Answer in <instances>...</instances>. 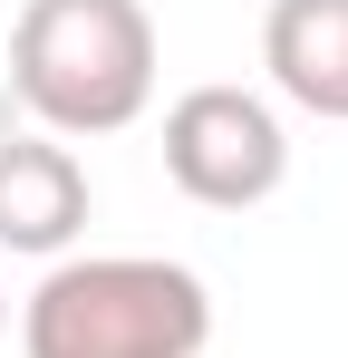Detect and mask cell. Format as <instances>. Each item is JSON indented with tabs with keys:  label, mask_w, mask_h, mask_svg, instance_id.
I'll return each instance as SVG.
<instances>
[{
	"label": "cell",
	"mask_w": 348,
	"mask_h": 358,
	"mask_svg": "<svg viewBox=\"0 0 348 358\" xmlns=\"http://www.w3.org/2000/svg\"><path fill=\"white\" fill-rule=\"evenodd\" d=\"M213 291L165 252H68L20 310L29 358H203Z\"/></svg>",
	"instance_id": "obj_1"
},
{
	"label": "cell",
	"mask_w": 348,
	"mask_h": 358,
	"mask_svg": "<svg viewBox=\"0 0 348 358\" xmlns=\"http://www.w3.org/2000/svg\"><path fill=\"white\" fill-rule=\"evenodd\" d=\"M10 87L39 136H116L155 107L145 0H29L10 20Z\"/></svg>",
	"instance_id": "obj_2"
},
{
	"label": "cell",
	"mask_w": 348,
	"mask_h": 358,
	"mask_svg": "<svg viewBox=\"0 0 348 358\" xmlns=\"http://www.w3.org/2000/svg\"><path fill=\"white\" fill-rule=\"evenodd\" d=\"M165 175L203 213H252L290 175V126L252 87H184L165 107Z\"/></svg>",
	"instance_id": "obj_3"
},
{
	"label": "cell",
	"mask_w": 348,
	"mask_h": 358,
	"mask_svg": "<svg viewBox=\"0 0 348 358\" xmlns=\"http://www.w3.org/2000/svg\"><path fill=\"white\" fill-rule=\"evenodd\" d=\"M78 233H87V165L68 155V136L0 126V252L68 262Z\"/></svg>",
	"instance_id": "obj_4"
},
{
	"label": "cell",
	"mask_w": 348,
	"mask_h": 358,
	"mask_svg": "<svg viewBox=\"0 0 348 358\" xmlns=\"http://www.w3.org/2000/svg\"><path fill=\"white\" fill-rule=\"evenodd\" d=\"M261 68H271V87L300 117L348 126V0H271Z\"/></svg>",
	"instance_id": "obj_5"
},
{
	"label": "cell",
	"mask_w": 348,
	"mask_h": 358,
	"mask_svg": "<svg viewBox=\"0 0 348 358\" xmlns=\"http://www.w3.org/2000/svg\"><path fill=\"white\" fill-rule=\"evenodd\" d=\"M0 339H10V300H0Z\"/></svg>",
	"instance_id": "obj_6"
}]
</instances>
